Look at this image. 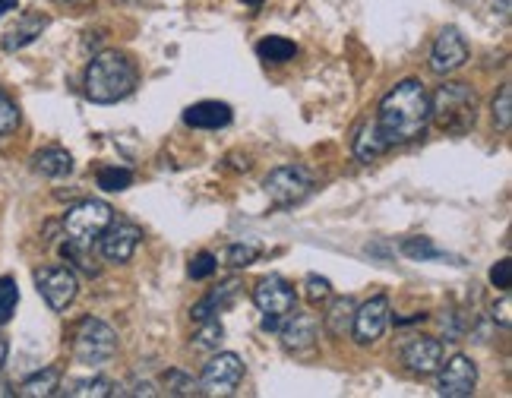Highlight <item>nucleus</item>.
Masks as SVG:
<instances>
[{
  "label": "nucleus",
  "mask_w": 512,
  "mask_h": 398,
  "mask_svg": "<svg viewBox=\"0 0 512 398\" xmlns=\"http://www.w3.org/2000/svg\"><path fill=\"white\" fill-rule=\"evenodd\" d=\"M430 124V98L418 79H402V83L386 92L377 111V127L389 146L421 139Z\"/></svg>",
  "instance_id": "obj_1"
},
{
  "label": "nucleus",
  "mask_w": 512,
  "mask_h": 398,
  "mask_svg": "<svg viewBox=\"0 0 512 398\" xmlns=\"http://www.w3.org/2000/svg\"><path fill=\"white\" fill-rule=\"evenodd\" d=\"M86 98L95 105H114L136 89V64L127 54L102 51L86 67Z\"/></svg>",
  "instance_id": "obj_2"
},
{
  "label": "nucleus",
  "mask_w": 512,
  "mask_h": 398,
  "mask_svg": "<svg viewBox=\"0 0 512 398\" xmlns=\"http://www.w3.org/2000/svg\"><path fill=\"white\" fill-rule=\"evenodd\" d=\"M430 121L449 136H465L478 121V95L468 83H443L430 98Z\"/></svg>",
  "instance_id": "obj_3"
},
{
  "label": "nucleus",
  "mask_w": 512,
  "mask_h": 398,
  "mask_svg": "<svg viewBox=\"0 0 512 398\" xmlns=\"http://www.w3.org/2000/svg\"><path fill=\"white\" fill-rule=\"evenodd\" d=\"M117 354V332L95 320V316H86V320L76 326V335H73V357L76 364L83 367H105L111 357Z\"/></svg>",
  "instance_id": "obj_4"
},
{
  "label": "nucleus",
  "mask_w": 512,
  "mask_h": 398,
  "mask_svg": "<svg viewBox=\"0 0 512 398\" xmlns=\"http://www.w3.org/2000/svg\"><path fill=\"white\" fill-rule=\"evenodd\" d=\"M111 222H114V209L108 203H102V199H86V203L73 206L64 218L67 241L89 247L92 241H98V234H102Z\"/></svg>",
  "instance_id": "obj_5"
},
{
  "label": "nucleus",
  "mask_w": 512,
  "mask_h": 398,
  "mask_svg": "<svg viewBox=\"0 0 512 398\" xmlns=\"http://www.w3.org/2000/svg\"><path fill=\"white\" fill-rule=\"evenodd\" d=\"M263 187L275 206H294L310 196L313 174L301 165H285V168H275L263 181Z\"/></svg>",
  "instance_id": "obj_6"
},
{
  "label": "nucleus",
  "mask_w": 512,
  "mask_h": 398,
  "mask_svg": "<svg viewBox=\"0 0 512 398\" xmlns=\"http://www.w3.org/2000/svg\"><path fill=\"white\" fill-rule=\"evenodd\" d=\"M35 285H38V294L45 297V304L51 310H67L76 294H80V282H76V272L70 266H42L35 269Z\"/></svg>",
  "instance_id": "obj_7"
},
{
  "label": "nucleus",
  "mask_w": 512,
  "mask_h": 398,
  "mask_svg": "<svg viewBox=\"0 0 512 398\" xmlns=\"http://www.w3.org/2000/svg\"><path fill=\"white\" fill-rule=\"evenodd\" d=\"M244 380V361L238 354H215L212 361L203 367V376H200V392L206 395H231L234 389L241 386Z\"/></svg>",
  "instance_id": "obj_8"
},
{
  "label": "nucleus",
  "mask_w": 512,
  "mask_h": 398,
  "mask_svg": "<svg viewBox=\"0 0 512 398\" xmlns=\"http://www.w3.org/2000/svg\"><path fill=\"white\" fill-rule=\"evenodd\" d=\"M437 392L443 398H468L478 386V367L468 354H452L446 367H437Z\"/></svg>",
  "instance_id": "obj_9"
},
{
  "label": "nucleus",
  "mask_w": 512,
  "mask_h": 398,
  "mask_svg": "<svg viewBox=\"0 0 512 398\" xmlns=\"http://www.w3.org/2000/svg\"><path fill=\"white\" fill-rule=\"evenodd\" d=\"M253 304L260 307L266 316H288L294 310V304H298V294H294V288L285 282V278L279 275H269V278H260L253 288Z\"/></svg>",
  "instance_id": "obj_10"
},
{
  "label": "nucleus",
  "mask_w": 512,
  "mask_h": 398,
  "mask_svg": "<svg viewBox=\"0 0 512 398\" xmlns=\"http://www.w3.org/2000/svg\"><path fill=\"white\" fill-rule=\"evenodd\" d=\"M386 323H389V297L386 294L370 297L364 307L354 310V323H351L354 342H358V345H373L383 335Z\"/></svg>",
  "instance_id": "obj_11"
},
{
  "label": "nucleus",
  "mask_w": 512,
  "mask_h": 398,
  "mask_svg": "<svg viewBox=\"0 0 512 398\" xmlns=\"http://www.w3.org/2000/svg\"><path fill=\"white\" fill-rule=\"evenodd\" d=\"M468 61V45H465V38L456 26H446L440 32V38L433 42V51H430V70L433 73H456L459 67H465Z\"/></svg>",
  "instance_id": "obj_12"
},
{
  "label": "nucleus",
  "mask_w": 512,
  "mask_h": 398,
  "mask_svg": "<svg viewBox=\"0 0 512 398\" xmlns=\"http://www.w3.org/2000/svg\"><path fill=\"white\" fill-rule=\"evenodd\" d=\"M140 228L127 225V222H111L102 234H98V250L108 263H130L136 247H140Z\"/></svg>",
  "instance_id": "obj_13"
},
{
  "label": "nucleus",
  "mask_w": 512,
  "mask_h": 398,
  "mask_svg": "<svg viewBox=\"0 0 512 398\" xmlns=\"http://www.w3.org/2000/svg\"><path fill=\"white\" fill-rule=\"evenodd\" d=\"M402 361L408 364L411 373H437V367L443 364V342H437V338H411V342L405 345L402 351Z\"/></svg>",
  "instance_id": "obj_14"
},
{
  "label": "nucleus",
  "mask_w": 512,
  "mask_h": 398,
  "mask_svg": "<svg viewBox=\"0 0 512 398\" xmlns=\"http://www.w3.org/2000/svg\"><path fill=\"white\" fill-rule=\"evenodd\" d=\"M184 124L196 130H219L231 124V108L225 102H196L184 111Z\"/></svg>",
  "instance_id": "obj_15"
},
{
  "label": "nucleus",
  "mask_w": 512,
  "mask_h": 398,
  "mask_svg": "<svg viewBox=\"0 0 512 398\" xmlns=\"http://www.w3.org/2000/svg\"><path fill=\"white\" fill-rule=\"evenodd\" d=\"M313 342H317V320H313L310 313H294L282 326V345L288 351H307Z\"/></svg>",
  "instance_id": "obj_16"
},
{
  "label": "nucleus",
  "mask_w": 512,
  "mask_h": 398,
  "mask_svg": "<svg viewBox=\"0 0 512 398\" xmlns=\"http://www.w3.org/2000/svg\"><path fill=\"white\" fill-rule=\"evenodd\" d=\"M32 168L42 177H51V181H57V177H67L73 171V155L67 149H61V146H48L42 152H35Z\"/></svg>",
  "instance_id": "obj_17"
},
{
  "label": "nucleus",
  "mask_w": 512,
  "mask_h": 398,
  "mask_svg": "<svg viewBox=\"0 0 512 398\" xmlns=\"http://www.w3.org/2000/svg\"><path fill=\"white\" fill-rule=\"evenodd\" d=\"M45 26H48V19L45 16H38V13H26L19 23L7 32V38H4V51H19V48H26V45H32L38 35L45 32Z\"/></svg>",
  "instance_id": "obj_18"
},
{
  "label": "nucleus",
  "mask_w": 512,
  "mask_h": 398,
  "mask_svg": "<svg viewBox=\"0 0 512 398\" xmlns=\"http://www.w3.org/2000/svg\"><path fill=\"white\" fill-rule=\"evenodd\" d=\"M386 149H389V143L383 139L377 121H367V124L358 130V136H354V155H358V162H364V165H370L373 158H380Z\"/></svg>",
  "instance_id": "obj_19"
},
{
  "label": "nucleus",
  "mask_w": 512,
  "mask_h": 398,
  "mask_svg": "<svg viewBox=\"0 0 512 398\" xmlns=\"http://www.w3.org/2000/svg\"><path fill=\"white\" fill-rule=\"evenodd\" d=\"M354 301L351 297H336V301L329 304L326 316H323V326L332 338H345L351 332V323H354Z\"/></svg>",
  "instance_id": "obj_20"
},
{
  "label": "nucleus",
  "mask_w": 512,
  "mask_h": 398,
  "mask_svg": "<svg viewBox=\"0 0 512 398\" xmlns=\"http://www.w3.org/2000/svg\"><path fill=\"white\" fill-rule=\"evenodd\" d=\"M234 294H238V282H225L222 288H215L209 297H203V301L190 310V316H193L196 323H206V320H212V313L225 310L234 301Z\"/></svg>",
  "instance_id": "obj_21"
},
{
  "label": "nucleus",
  "mask_w": 512,
  "mask_h": 398,
  "mask_svg": "<svg viewBox=\"0 0 512 398\" xmlns=\"http://www.w3.org/2000/svg\"><path fill=\"white\" fill-rule=\"evenodd\" d=\"M57 386H61V370L45 367L42 373L29 376V380L19 386V395H23V398H48V395L57 392Z\"/></svg>",
  "instance_id": "obj_22"
},
{
  "label": "nucleus",
  "mask_w": 512,
  "mask_h": 398,
  "mask_svg": "<svg viewBox=\"0 0 512 398\" xmlns=\"http://www.w3.org/2000/svg\"><path fill=\"white\" fill-rule=\"evenodd\" d=\"M256 54H260V61H266V64H288V61H294V54H298V45L288 42L282 35H269L256 45Z\"/></svg>",
  "instance_id": "obj_23"
},
{
  "label": "nucleus",
  "mask_w": 512,
  "mask_h": 398,
  "mask_svg": "<svg viewBox=\"0 0 512 398\" xmlns=\"http://www.w3.org/2000/svg\"><path fill=\"white\" fill-rule=\"evenodd\" d=\"M67 395H73V398H108V395H114V383L108 380V376H92V380H76V383H70Z\"/></svg>",
  "instance_id": "obj_24"
},
{
  "label": "nucleus",
  "mask_w": 512,
  "mask_h": 398,
  "mask_svg": "<svg viewBox=\"0 0 512 398\" xmlns=\"http://www.w3.org/2000/svg\"><path fill=\"white\" fill-rule=\"evenodd\" d=\"M256 256H260V247L256 244H228L222 250V263L231 269H247L250 263H256Z\"/></svg>",
  "instance_id": "obj_25"
},
{
  "label": "nucleus",
  "mask_w": 512,
  "mask_h": 398,
  "mask_svg": "<svg viewBox=\"0 0 512 398\" xmlns=\"http://www.w3.org/2000/svg\"><path fill=\"white\" fill-rule=\"evenodd\" d=\"M16 304H19V288H16V278L4 275V278H0V326L13 320Z\"/></svg>",
  "instance_id": "obj_26"
},
{
  "label": "nucleus",
  "mask_w": 512,
  "mask_h": 398,
  "mask_svg": "<svg viewBox=\"0 0 512 398\" xmlns=\"http://www.w3.org/2000/svg\"><path fill=\"white\" fill-rule=\"evenodd\" d=\"M402 253L411 256V260H440V256H446L437 244L430 241V237H408V241L402 244Z\"/></svg>",
  "instance_id": "obj_27"
},
{
  "label": "nucleus",
  "mask_w": 512,
  "mask_h": 398,
  "mask_svg": "<svg viewBox=\"0 0 512 398\" xmlns=\"http://www.w3.org/2000/svg\"><path fill=\"white\" fill-rule=\"evenodd\" d=\"M133 184V174L127 168H102L98 171V187L108 193H121Z\"/></svg>",
  "instance_id": "obj_28"
},
{
  "label": "nucleus",
  "mask_w": 512,
  "mask_h": 398,
  "mask_svg": "<svg viewBox=\"0 0 512 398\" xmlns=\"http://www.w3.org/2000/svg\"><path fill=\"white\" fill-rule=\"evenodd\" d=\"M165 389H168V395H196L200 392V380H193V376H187L181 370H168Z\"/></svg>",
  "instance_id": "obj_29"
},
{
  "label": "nucleus",
  "mask_w": 512,
  "mask_h": 398,
  "mask_svg": "<svg viewBox=\"0 0 512 398\" xmlns=\"http://www.w3.org/2000/svg\"><path fill=\"white\" fill-rule=\"evenodd\" d=\"M494 124L503 133H509L512 127V86H503L500 95L494 98Z\"/></svg>",
  "instance_id": "obj_30"
},
{
  "label": "nucleus",
  "mask_w": 512,
  "mask_h": 398,
  "mask_svg": "<svg viewBox=\"0 0 512 398\" xmlns=\"http://www.w3.org/2000/svg\"><path fill=\"white\" fill-rule=\"evenodd\" d=\"M19 127V108L13 105V98L0 92V139L10 136Z\"/></svg>",
  "instance_id": "obj_31"
},
{
  "label": "nucleus",
  "mask_w": 512,
  "mask_h": 398,
  "mask_svg": "<svg viewBox=\"0 0 512 398\" xmlns=\"http://www.w3.org/2000/svg\"><path fill=\"white\" fill-rule=\"evenodd\" d=\"M222 335H225L222 323L212 316V320H206L203 329L196 332V342H193V345H196V348H219V345H222Z\"/></svg>",
  "instance_id": "obj_32"
},
{
  "label": "nucleus",
  "mask_w": 512,
  "mask_h": 398,
  "mask_svg": "<svg viewBox=\"0 0 512 398\" xmlns=\"http://www.w3.org/2000/svg\"><path fill=\"white\" fill-rule=\"evenodd\" d=\"M215 269H219V260H215L212 253H196L190 263V278L193 282H203V278H209Z\"/></svg>",
  "instance_id": "obj_33"
},
{
  "label": "nucleus",
  "mask_w": 512,
  "mask_h": 398,
  "mask_svg": "<svg viewBox=\"0 0 512 398\" xmlns=\"http://www.w3.org/2000/svg\"><path fill=\"white\" fill-rule=\"evenodd\" d=\"M304 288H307V301L310 304H320V301H326V297L332 294L329 278H320V275H307Z\"/></svg>",
  "instance_id": "obj_34"
},
{
  "label": "nucleus",
  "mask_w": 512,
  "mask_h": 398,
  "mask_svg": "<svg viewBox=\"0 0 512 398\" xmlns=\"http://www.w3.org/2000/svg\"><path fill=\"white\" fill-rule=\"evenodd\" d=\"M490 282H494V288L509 291V285H512V260H500L494 269H490Z\"/></svg>",
  "instance_id": "obj_35"
},
{
  "label": "nucleus",
  "mask_w": 512,
  "mask_h": 398,
  "mask_svg": "<svg viewBox=\"0 0 512 398\" xmlns=\"http://www.w3.org/2000/svg\"><path fill=\"white\" fill-rule=\"evenodd\" d=\"M494 323L509 329L512 326V301H509V294L500 297V304H494Z\"/></svg>",
  "instance_id": "obj_36"
},
{
  "label": "nucleus",
  "mask_w": 512,
  "mask_h": 398,
  "mask_svg": "<svg viewBox=\"0 0 512 398\" xmlns=\"http://www.w3.org/2000/svg\"><path fill=\"white\" fill-rule=\"evenodd\" d=\"M7 351H10V345H7V338L0 335V370H4V364H7Z\"/></svg>",
  "instance_id": "obj_37"
},
{
  "label": "nucleus",
  "mask_w": 512,
  "mask_h": 398,
  "mask_svg": "<svg viewBox=\"0 0 512 398\" xmlns=\"http://www.w3.org/2000/svg\"><path fill=\"white\" fill-rule=\"evenodd\" d=\"M7 10H16V0H0V16H4Z\"/></svg>",
  "instance_id": "obj_38"
},
{
  "label": "nucleus",
  "mask_w": 512,
  "mask_h": 398,
  "mask_svg": "<svg viewBox=\"0 0 512 398\" xmlns=\"http://www.w3.org/2000/svg\"><path fill=\"white\" fill-rule=\"evenodd\" d=\"M244 4H250V7H260V4H263V0H244Z\"/></svg>",
  "instance_id": "obj_39"
},
{
  "label": "nucleus",
  "mask_w": 512,
  "mask_h": 398,
  "mask_svg": "<svg viewBox=\"0 0 512 398\" xmlns=\"http://www.w3.org/2000/svg\"><path fill=\"white\" fill-rule=\"evenodd\" d=\"M127 4H130V0H127Z\"/></svg>",
  "instance_id": "obj_40"
}]
</instances>
